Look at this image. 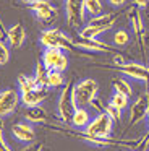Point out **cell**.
<instances>
[{
  "label": "cell",
  "mask_w": 149,
  "mask_h": 151,
  "mask_svg": "<svg viewBox=\"0 0 149 151\" xmlns=\"http://www.w3.org/2000/svg\"><path fill=\"white\" fill-rule=\"evenodd\" d=\"M117 18L118 17L113 13H100L97 17H91L87 24L80 31V36L86 37V39H97L100 34H104L105 31L112 29L115 26Z\"/></svg>",
  "instance_id": "1"
},
{
  "label": "cell",
  "mask_w": 149,
  "mask_h": 151,
  "mask_svg": "<svg viewBox=\"0 0 149 151\" xmlns=\"http://www.w3.org/2000/svg\"><path fill=\"white\" fill-rule=\"evenodd\" d=\"M74 85L76 83L73 80H68V83L63 86L60 96H58V117L65 122V124H71V117H73L74 111H76V98H74Z\"/></svg>",
  "instance_id": "2"
},
{
  "label": "cell",
  "mask_w": 149,
  "mask_h": 151,
  "mask_svg": "<svg viewBox=\"0 0 149 151\" xmlns=\"http://www.w3.org/2000/svg\"><path fill=\"white\" fill-rule=\"evenodd\" d=\"M39 42L45 49H62V50H71L73 49V39L62 33L60 29H54V28H47L41 33L39 36Z\"/></svg>",
  "instance_id": "3"
},
{
  "label": "cell",
  "mask_w": 149,
  "mask_h": 151,
  "mask_svg": "<svg viewBox=\"0 0 149 151\" xmlns=\"http://www.w3.org/2000/svg\"><path fill=\"white\" fill-rule=\"evenodd\" d=\"M97 91H99V83L94 78H84L74 85V98H76V104L80 107H87L92 106L96 101Z\"/></svg>",
  "instance_id": "4"
},
{
  "label": "cell",
  "mask_w": 149,
  "mask_h": 151,
  "mask_svg": "<svg viewBox=\"0 0 149 151\" xmlns=\"http://www.w3.org/2000/svg\"><path fill=\"white\" fill-rule=\"evenodd\" d=\"M113 122L115 120L105 111H102L96 117H92L89 125L84 128V133L92 135V137H100V138H110V135L113 132Z\"/></svg>",
  "instance_id": "5"
},
{
  "label": "cell",
  "mask_w": 149,
  "mask_h": 151,
  "mask_svg": "<svg viewBox=\"0 0 149 151\" xmlns=\"http://www.w3.org/2000/svg\"><path fill=\"white\" fill-rule=\"evenodd\" d=\"M84 0H65V18L71 28H80L86 20Z\"/></svg>",
  "instance_id": "6"
},
{
  "label": "cell",
  "mask_w": 149,
  "mask_h": 151,
  "mask_svg": "<svg viewBox=\"0 0 149 151\" xmlns=\"http://www.w3.org/2000/svg\"><path fill=\"white\" fill-rule=\"evenodd\" d=\"M19 102H21V93L18 89H2L0 91V119L11 115L16 111Z\"/></svg>",
  "instance_id": "7"
},
{
  "label": "cell",
  "mask_w": 149,
  "mask_h": 151,
  "mask_svg": "<svg viewBox=\"0 0 149 151\" xmlns=\"http://www.w3.org/2000/svg\"><path fill=\"white\" fill-rule=\"evenodd\" d=\"M42 63L47 70H58L65 72L68 68V57L62 49H45L42 54Z\"/></svg>",
  "instance_id": "8"
},
{
  "label": "cell",
  "mask_w": 149,
  "mask_h": 151,
  "mask_svg": "<svg viewBox=\"0 0 149 151\" xmlns=\"http://www.w3.org/2000/svg\"><path fill=\"white\" fill-rule=\"evenodd\" d=\"M117 68H118V72L122 75L128 76L131 80L143 81L144 85L149 83V67L146 65H141V63H136V62H128V63L125 62L123 65L117 67Z\"/></svg>",
  "instance_id": "9"
},
{
  "label": "cell",
  "mask_w": 149,
  "mask_h": 151,
  "mask_svg": "<svg viewBox=\"0 0 149 151\" xmlns=\"http://www.w3.org/2000/svg\"><path fill=\"white\" fill-rule=\"evenodd\" d=\"M149 112V102L146 94H141L133 101L131 109H130V125H138L148 119Z\"/></svg>",
  "instance_id": "10"
},
{
  "label": "cell",
  "mask_w": 149,
  "mask_h": 151,
  "mask_svg": "<svg viewBox=\"0 0 149 151\" xmlns=\"http://www.w3.org/2000/svg\"><path fill=\"white\" fill-rule=\"evenodd\" d=\"M47 86H36L34 89L21 94V104L24 107H34V106H41L42 102L47 99L49 91Z\"/></svg>",
  "instance_id": "11"
},
{
  "label": "cell",
  "mask_w": 149,
  "mask_h": 151,
  "mask_svg": "<svg viewBox=\"0 0 149 151\" xmlns=\"http://www.w3.org/2000/svg\"><path fill=\"white\" fill-rule=\"evenodd\" d=\"M29 8H31V12L34 13V17L37 18V20L41 21H50L55 18V13H57V10H55V7L49 2V0H37V2H34V4L29 5Z\"/></svg>",
  "instance_id": "12"
},
{
  "label": "cell",
  "mask_w": 149,
  "mask_h": 151,
  "mask_svg": "<svg viewBox=\"0 0 149 151\" xmlns=\"http://www.w3.org/2000/svg\"><path fill=\"white\" fill-rule=\"evenodd\" d=\"M73 46L80 47V49L84 50H91V52H113V47L107 42H102L99 39H86V37H78V39H73Z\"/></svg>",
  "instance_id": "13"
},
{
  "label": "cell",
  "mask_w": 149,
  "mask_h": 151,
  "mask_svg": "<svg viewBox=\"0 0 149 151\" xmlns=\"http://www.w3.org/2000/svg\"><path fill=\"white\" fill-rule=\"evenodd\" d=\"M24 41H26V31L21 23H15L13 26H10L6 29V42H8V46L11 49L23 47Z\"/></svg>",
  "instance_id": "14"
},
{
  "label": "cell",
  "mask_w": 149,
  "mask_h": 151,
  "mask_svg": "<svg viewBox=\"0 0 149 151\" xmlns=\"http://www.w3.org/2000/svg\"><path fill=\"white\" fill-rule=\"evenodd\" d=\"M11 133L21 143H32L36 138V132L29 122H18V124H15L11 128Z\"/></svg>",
  "instance_id": "15"
},
{
  "label": "cell",
  "mask_w": 149,
  "mask_h": 151,
  "mask_svg": "<svg viewBox=\"0 0 149 151\" xmlns=\"http://www.w3.org/2000/svg\"><path fill=\"white\" fill-rule=\"evenodd\" d=\"M128 21L131 24V31L138 37V41H143L141 37H143V33H144V23H143V17L139 13L138 7H131L128 10Z\"/></svg>",
  "instance_id": "16"
},
{
  "label": "cell",
  "mask_w": 149,
  "mask_h": 151,
  "mask_svg": "<svg viewBox=\"0 0 149 151\" xmlns=\"http://www.w3.org/2000/svg\"><path fill=\"white\" fill-rule=\"evenodd\" d=\"M23 117H24L26 122H29V124H44L49 119V114L42 106H34V107H26Z\"/></svg>",
  "instance_id": "17"
},
{
  "label": "cell",
  "mask_w": 149,
  "mask_h": 151,
  "mask_svg": "<svg viewBox=\"0 0 149 151\" xmlns=\"http://www.w3.org/2000/svg\"><path fill=\"white\" fill-rule=\"evenodd\" d=\"M91 120H92V117H91V112L87 111V107H80L78 106L73 117H71V125L78 130H84Z\"/></svg>",
  "instance_id": "18"
},
{
  "label": "cell",
  "mask_w": 149,
  "mask_h": 151,
  "mask_svg": "<svg viewBox=\"0 0 149 151\" xmlns=\"http://www.w3.org/2000/svg\"><path fill=\"white\" fill-rule=\"evenodd\" d=\"M36 86H39V85H37V81H36L34 75H32V76L19 75L18 76V91L21 93V94H23V93L31 91V89H34Z\"/></svg>",
  "instance_id": "19"
},
{
  "label": "cell",
  "mask_w": 149,
  "mask_h": 151,
  "mask_svg": "<svg viewBox=\"0 0 149 151\" xmlns=\"http://www.w3.org/2000/svg\"><path fill=\"white\" fill-rule=\"evenodd\" d=\"M78 137L83 138L84 141H87L89 145H94V146H112L115 141L112 138H100V137H92V135H87V133H78Z\"/></svg>",
  "instance_id": "20"
},
{
  "label": "cell",
  "mask_w": 149,
  "mask_h": 151,
  "mask_svg": "<svg viewBox=\"0 0 149 151\" xmlns=\"http://www.w3.org/2000/svg\"><path fill=\"white\" fill-rule=\"evenodd\" d=\"M65 85V78H63V72H58V70H49L47 75V88H60Z\"/></svg>",
  "instance_id": "21"
},
{
  "label": "cell",
  "mask_w": 149,
  "mask_h": 151,
  "mask_svg": "<svg viewBox=\"0 0 149 151\" xmlns=\"http://www.w3.org/2000/svg\"><path fill=\"white\" fill-rule=\"evenodd\" d=\"M113 86V91L117 93H122V94L128 96V98H131L133 96V88H131V83L128 81V80L125 78H115L112 83Z\"/></svg>",
  "instance_id": "22"
},
{
  "label": "cell",
  "mask_w": 149,
  "mask_h": 151,
  "mask_svg": "<svg viewBox=\"0 0 149 151\" xmlns=\"http://www.w3.org/2000/svg\"><path fill=\"white\" fill-rule=\"evenodd\" d=\"M84 8L86 13L91 17H97L104 12V4L102 0H84Z\"/></svg>",
  "instance_id": "23"
},
{
  "label": "cell",
  "mask_w": 149,
  "mask_h": 151,
  "mask_svg": "<svg viewBox=\"0 0 149 151\" xmlns=\"http://www.w3.org/2000/svg\"><path fill=\"white\" fill-rule=\"evenodd\" d=\"M47 75H49V70L45 68V65L42 62L36 63V68H34V78L37 81L39 86H47Z\"/></svg>",
  "instance_id": "24"
},
{
  "label": "cell",
  "mask_w": 149,
  "mask_h": 151,
  "mask_svg": "<svg viewBox=\"0 0 149 151\" xmlns=\"http://www.w3.org/2000/svg\"><path fill=\"white\" fill-rule=\"evenodd\" d=\"M110 104H113V106H117L118 109L125 111V109L128 107V104H130V98H128V96H125V94H122V93L113 91L112 98H110Z\"/></svg>",
  "instance_id": "25"
},
{
  "label": "cell",
  "mask_w": 149,
  "mask_h": 151,
  "mask_svg": "<svg viewBox=\"0 0 149 151\" xmlns=\"http://www.w3.org/2000/svg\"><path fill=\"white\" fill-rule=\"evenodd\" d=\"M128 42H130V34H128V31L118 29L115 34H113V44H115L117 47H123V46H126Z\"/></svg>",
  "instance_id": "26"
},
{
  "label": "cell",
  "mask_w": 149,
  "mask_h": 151,
  "mask_svg": "<svg viewBox=\"0 0 149 151\" xmlns=\"http://www.w3.org/2000/svg\"><path fill=\"white\" fill-rule=\"evenodd\" d=\"M104 111H105L115 122H120V120H122V109H118L117 106H113V104H110V102H109V104L104 107Z\"/></svg>",
  "instance_id": "27"
},
{
  "label": "cell",
  "mask_w": 149,
  "mask_h": 151,
  "mask_svg": "<svg viewBox=\"0 0 149 151\" xmlns=\"http://www.w3.org/2000/svg\"><path fill=\"white\" fill-rule=\"evenodd\" d=\"M10 60V49L3 41H0V65H6Z\"/></svg>",
  "instance_id": "28"
},
{
  "label": "cell",
  "mask_w": 149,
  "mask_h": 151,
  "mask_svg": "<svg viewBox=\"0 0 149 151\" xmlns=\"http://www.w3.org/2000/svg\"><path fill=\"white\" fill-rule=\"evenodd\" d=\"M0 151H11V148L6 145L5 138H3V124H2V119H0Z\"/></svg>",
  "instance_id": "29"
},
{
  "label": "cell",
  "mask_w": 149,
  "mask_h": 151,
  "mask_svg": "<svg viewBox=\"0 0 149 151\" xmlns=\"http://www.w3.org/2000/svg\"><path fill=\"white\" fill-rule=\"evenodd\" d=\"M112 62H113V65H115V67H120V65L125 63V59H123L120 54H115V55L112 57Z\"/></svg>",
  "instance_id": "30"
},
{
  "label": "cell",
  "mask_w": 149,
  "mask_h": 151,
  "mask_svg": "<svg viewBox=\"0 0 149 151\" xmlns=\"http://www.w3.org/2000/svg\"><path fill=\"white\" fill-rule=\"evenodd\" d=\"M109 2V5H112V7L118 8V7H123V5L126 4V0H107Z\"/></svg>",
  "instance_id": "31"
},
{
  "label": "cell",
  "mask_w": 149,
  "mask_h": 151,
  "mask_svg": "<svg viewBox=\"0 0 149 151\" xmlns=\"http://www.w3.org/2000/svg\"><path fill=\"white\" fill-rule=\"evenodd\" d=\"M23 151H42V145H39V143L29 145V146H26Z\"/></svg>",
  "instance_id": "32"
},
{
  "label": "cell",
  "mask_w": 149,
  "mask_h": 151,
  "mask_svg": "<svg viewBox=\"0 0 149 151\" xmlns=\"http://www.w3.org/2000/svg\"><path fill=\"white\" fill-rule=\"evenodd\" d=\"M135 5L138 8H146L149 5V0H135Z\"/></svg>",
  "instance_id": "33"
},
{
  "label": "cell",
  "mask_w": 149,
  "mask_h": 151,
  "mask_svg": "<svg viewBox=\"0 0 149 151\" xmlns=\"http://www.w3.org/2000/svg\"><path fill=\"white\" fill-rule=\"evenodd\" d=\"M23 4H28V5H31V4H34V2H37V0H21Z\"/></svg>",
  "instance_id": "34"
},
{
  "label": "cell",
  "mask_w": 149,
  "mask_h": 151,
  "mask_svg": "<svg viewBox=\"0 0 149 151\" xmlns=\"http://www.w3.org/2000/svg\"><path fill=\"white\" fill-rule=\"evenodd\" d=\"M128 151H131V150H128Z\"/></svg>",
  "instance_id": "35"
}]
</instances>
